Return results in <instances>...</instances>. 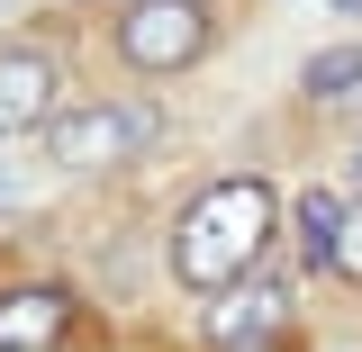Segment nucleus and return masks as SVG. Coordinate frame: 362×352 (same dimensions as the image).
Masks as SVG:
<instances>
[{
	"label": "nucleus",
	"mask_w": 362,
	"mask_h": 352,
	"mask_svg": "<svg viewBox=\"0 0 362 352\" xmlns=\"http://www.w3.org/2000/svg\"><path fill=\"white\" fill-rule=\"evenodd\" d=\"M64 325H73L64 289H9L0 298V352H54Z\"/></svg>",
	"instance_id": "nucleus-4"
},
{
	"label": "nucleus",
	"mask_w": 362,
	"mask_h": 352,
	"mask_svg": "<svg viewBox=\"0 0 362 352\" xmlns=\"http://www.w3.org/2000/svg\"><path fill=\"white\" fill-rule=\"evenodd\" d=\"M18 199H28V172H18V163H9V154H0V217H9V208H18Z\"/></svg>",
	"instance_id": "nucleus-10"
},
{
	"label": "nucleus",
	"mask_w": 362,
	"mask_h": 352,
	"mask_svg": "<svg viewBox=\"0 0 362 352\" xmlns=\"http://www.w3.org/2000/svg\"><path fill=\"white\" fill-rule=\"evenodd\" d=\"M281 316H290V298H281V289H235V298H218V308H209V344L254 352L272 325H281Z\"/></svg>",
	"instance_id": "nucleus-6"
},
{
	"label": "nucleus",
	"mask_w": 362,
	"mask_h": 352,
	"mask_svg": "<svg viewBox=\"0 0 362 352\" xmlns=\"http://www.w3.org/2000/svg\"><path fill=\"white\" fill-rule=\"evenodd\" d=\"M272 217H281V199H272L263 181H218V190H199L173 226V271L190 289H235L254 253L272 244Z\"/></svg>",
	"instance_id": "nucleus-1"
},
{
	"label": "nucleus",
	"mask_w": 362,
	"mask_h": 352,
	"mask_svg": "<svg viewBox=\"0 0 362 352\" xmlns=\"http://www.w3.org/2000/svg\"><path fill=\"white\" fill-rule=\"evenodd\" d=\"M299 90H308V99H326V109H344V99H362V45H326V54H308V73H299Z\"/></svg>",
	"instance_id": "nucleus-7"
},
{
	"label": "nucleus",
	"mask_w": 362,
	"mask_h": 352,
	"mask_svg": "<svg viewBox=\"0 0 362 352\" xmlns=\"http://www.w3.org/2000/svg\"><path fill=\"white\" fill-rule=\"evenodd\" d=\"M154 135V118L145 109H73V118H54V163H73V172H100V163H118V154H136Z\"/></svg>",
	"instance_id": "nucleus-3"
},
{
	"label": "nucleus",
	"mask_w": 362,
	"mask_h": 352,
	"mask_svg": "<svg viewBox=\"0 0 362 352\" xmlns=\"http://www.w3.org/2000/svg\"><path fill=\"white\" fill-rule=\"evenodd\" d=\"M254 352H281V344H254Z\"/></svg>",
	"instance_id": "nucleus-11"
},
{
	"label": "nucleus",
	"mask_w": 362,
	"mask_h": 352,
	"mask_svg": "<svg viewBox=\"0 0 362 352\" xmlns=\"http://www.w3.org/2000/svg\"><path fill=\"white\" fill-rule=\"evenodd\" d=\"M335 271L362 280V199H354V217H344V235H335Z\"/></svg>",
	"instance_id": "nucleus-9"
},
{
	"label": "nucleus",
	"mask_w": 362,
	"mask_h": 352,
	"mask_svg": "<svg viewBox=\"0 0 362 352\" xmlns=\"http://www.w3.org/2000/svg\"><path fill=\"white\" fill-rule=\"evenodd\" d=\"M45 109H54V63L45 54H0V135L37 127Z\"/></svg>",
	"instance_id": "nucleus-5"
},
{
	"label": "nucleus",
	"mask_w": 362,
	"mask_h": 352,
	"mask_svg": "<svg viewBox=\"0 0 362 352\" xmlns=\"http://www.w3.org/2000/svg\"><path fill=\"white\" fill-rule=\"evenodd\" d=\"M199 45H209V9L199 0H136L118 18V54L136 73H181V63H199Z\"/></svg>",
	"instance_id": "nucleus-2"
},
{
	"label": "nucleus",
	"mask_w": 362,
	"mask_h": 352,
	"mask_svg": "<svg viewBox=\"0 0 362 352\" xmlns=\"http://www.w3.org/2000/svg\"><path fill=\"white\" fill-rule=\"evenodd\" d=\"M344 217H354V199H344V190H308V199H299V244H308V262H335Z\"/></svg>",
	"instance_id": "nucleus-8"
}]
</instances>
